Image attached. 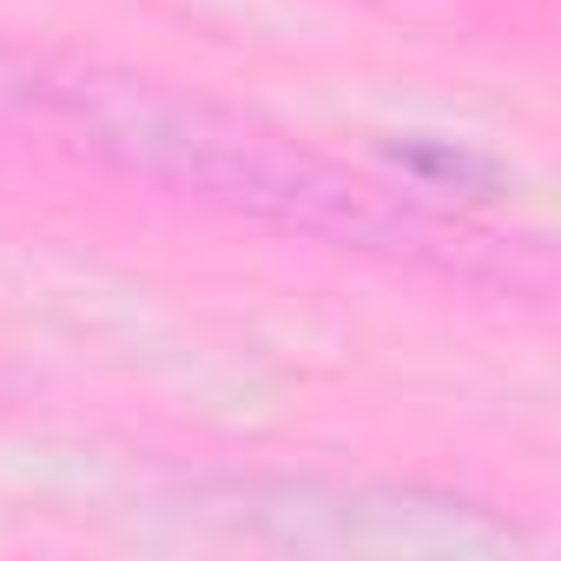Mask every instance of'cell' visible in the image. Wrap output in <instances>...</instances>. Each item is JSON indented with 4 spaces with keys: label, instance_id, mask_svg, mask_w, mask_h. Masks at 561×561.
I'll list each match as a JSON object with an SVG mask.
<instances>
[{
    "label": "cell",
    "instance_id": "6da1fadb",
    "mask_svg": "<svg viewBox=\"0 0 561 561\" xmlns=\"http://www.w3.org/2000/svg\"><path fill=\"white\" fill-rule=\"evenodd\" d=\"M403 159H410L416 172H436V179H489V165L469 159V152H423V146H410Z\"/></svg>",
    "mask_w": 561,
    "mask_h": 561
}]
</instances>
